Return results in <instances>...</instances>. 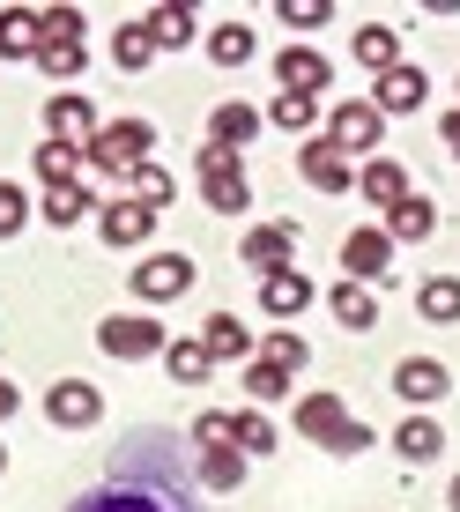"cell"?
<instances>
[{
  "label": "cell",
  "mask_w": 460,
  "mask_h": 512,
  "mask_svg": "<svg viewBox=\"0 0 460 512\" xmlns=\"http://www.w3.org/2000/svg\"><path fill=\"white\" fill-rule=\"evenodd\" d=\"M149 149H156V127L149 119H112V127H97L90 134V164L97 171H134V164H149Z\"/></svg>",
  "instance_id": "cell-1"
},
{
  "label": "cell",
  "mask_w": 460,
  "mask_h": 512,
  "mask_svg": "<svg viewBox=\"0 0 460 512\" xmlns=\"http://www.w3.org/2000/svg\"><path fill=\"white\" fill-rule=\"evenodd\" d=\"M201 193H208V208H216V216H245V201H253V186H245L238 156L216 149V141L201 149Z\"/></svg>",
  "instance_id": "cell-2"
},
{
  "label": "cell",
  "mask_w": 460,
  "mask_h": 512,
  "mask_svg": "<svg viewBox=\"0 0 460 512\" xmlns=\"http://www.w3.org/2000/svg\"><path fill=\"white\" fill-rule=\"evenodd\" d=\"M379 127H386V119H379V104H364V97H349V104H334V112H327V141H334V149H357V156H371V149H379Z\"/></svg>",
  "instance_id": "cell-3"
},
{
  "label": "cell",
  "mask_w": 460,
  "mask_h": 512,
  "mask_svg": "<svg viewBox=\"0 0 460 512\" xmlns=\"http://www.w3.org/2000/svg\"><path fill=\"white\" fill-rule=\"evenodd\" d=\"M97 349H104V357H119V364L164 357V327L141 320V312H134V320H104V327H97Z\"/></svg>",
  "instance_id": "cell-4"
},
{
  "label": "cell",
  "mask_w": 460,
  "mask_h": 512,
  "mask_svg": "<svg viewBox=\"0 0 460 512\" xmlns=\"http://www.w3.org/2000/svg\"><path fill=\"white\" fill-rule=\"evenodd\" d=\"M193 290V260L186 253H149L134 268V297L141 305H164V297H186Z\"/></svg>",
  "instance_id": "cell-5"
},
{
  "label": "cell",
  "mask_w": 460,
  "mask_h": 512,
  "mask_svg": "<svg viewBox=\"0 0 460 512\" xmlns=\"http://www.w3.org/2000/svg\"><path fill=\"white\" fill-rule=\"evenodd\" d=\"M342 268H349V282H394V238L386 231H349L342 238Z\"/></svg>",
  "instance_id": "cell-6"
},
{
  "label": "cell",
  "mask_w": 460,
  "mask_h": 512,
  "mask_svg": "<svg viewBox=\"0 0 460 512\" xmlns=\"http://www.w3.org/2000/svg\"><path fill=\"white\" fill-rule=\"evenodd\" d=\"M275 82H282V97H320L334 82V67H327V52H312V45H282Z\"/></svg>",
  "instance_id": "cell-7"
},
{
  "label": "cell",
  "mask_w": 460,
  "mask_h": 512,
  "mask_svg": "<svg viewBox=\"0 0 460 512\" xmlns=\"http://www.w3.org/2000/svg\"><path fill=\"white\" fill-rule=\"evenodd\" d=\"M45 416L60 423V431H90V423L104 416V394H97L90 379H60V386L45 394Z\"/></svg>",
  "instance_id": "cell-8"
},
{
  "label": "cell",
  "mask_w": 460,
  "mask_h": 512,
  "mask_svg": "<svg viewBox=\"0 0 460 512\" xmlns=\"http://www.w3.org/2000/svg\"><path fill=\"white\" fill-rule=\"evenodd\" d=\"M431 97V82H423V67H386L379 82H371V104H379V119H394V112H416V104Z\"/></svg>",
  "instance_id": "cell-9"
},
{
  "label": "cell",
  "mask_w": 460,
  "mask_h": 512,
  "mask_svg": "<svg viewBox=\"0 0 460 512\" xmlns=\"http://www.w3.org/2000/svg\"><path fill=\"white\" fill-rule=\"evenodd\" d=\"M97 231H104V245H149L156 208H141L134 193H127V201H104V208H97Z\"/></svg>",
  "instance_id": "cell-10"
},
{
  "label": "cell",
  "mask_w": 460,
  "mask_h": 512,
  "mask_svg": "<svg viewBox=\"0 0 460 512\" xmlns=\"http://www.w3.org/2000/svg\"><path fill=\"white\" fill-rule=\"evenodd\" d=\"M245 268H260V275H275V268H290V253H297V223H260V231H245Z\"/></svg>",
  "instance_id": "cell-11"
},
{
  "label": "cell",
  "mask_w": 460,
  "mask_h": 512,
  "mask_svg": "<svg viewBox=\"0 0 460 512\" xmlns=\"http://www.w3.org/2000/svg\"><path fill=\"white\" fill-rule=\"evenodd\" d=\"M297 171H305L320 193H349L357 186V171H349V156L334 149V141H305V149H297Z\"/></svg>",
  "instance_id": "cell-12"
},
{
  "label": "cell",
  "mask_w": 460,
  "mask_h": 512,
  "mask_svg": "<svg viewBox=\"0 0 460 512\" xmlns=\"http://www.w3.org/2000/svg\"><path fill=\"white\" fill-rule=\"evenodd\" d=\"M446 386L453 379H446V364H438V357H401V372H394V394L409 401V409H431Z\"/></svg>",
  "instance_id": "cell-13"
},
{
  "label": "cell",
  "mask_w": 460,
  "mask_h": 512,
  "mask_svg": "<svg viewBox=\"0 0 460 512\" xmlns=\"http://www.w3.org/2000/svg\"><path fill=\"white\" fill-rule=\"evenodd\" d=\"M45 134H52V141H75V149H90V134H97L90 97H45Z\"/></svg>",
  "instance_id": "cell-14"
},
{
  "label": "cell",
  "mask_w": 460,
  "mask_h": 512,
  "mask_svg": "<svg viewBox=\"0 0 460 512\" xmlns=\"http://www.w3.org/2000/svg\"><path fill=\"white\" fill-rule=\"evenodd\" d=\"M75 512H186V505L156 498V490H134V483H104L90 498H75Z\"/></svg>",
  "instance_id": "cell-15"
},
{
  "label": "cell",
  "mask_w": 460,
  "mask_h": 512,
  "mask_svg": "<svg viewBox=\"0 0 460 512\" xmlns=\"http://www.w3.org/2000/svg\"><path fill=\"white\" fill-rule=\"evenodd\" d=\"M357 186H364L371 208H401V201H409V171H401L394 156H371V164L357 171Z\"/></svg>",
  "instance_id": "cell-16"
},
{
  "label": "cell",
  "mask_w": 460,
  "mask_h": 512,
  "mask_svg": "<svg viewBox=\"0 0 460 512\" xmlns=\"http://www.w3.org/2000/svg\"><path fill=\"white\" fill-rule=\"evenodd\" d=\"M260 305H268L275 320H297V312L312 305V282L297 268H275V275H260Z\"/></svg>",
  "instance_id": "cell-17"
},
{
  "label": "cell",
  "mask_w": 460,
  "mask_h": 512,
  "mask_svg": "<svg viewBox=\"0 0 460 512\" xmlns=\"http://www.w3.org/2000/svg\"><path fill=\"white\" fill-rule=\"evenodd\" d=\"M201 342H208V357H216V364H238V357H253V334H245V320H238V312H208Z\"/></svg>",
  "instance_id": "cell-18"
},
{
  "label": "cell",
  "mask_w": 460,
  "mask_h": 512,
  "mask_svg": "<svg viewBox=\"0 0 460 512\" xmlns=\"http://www.w3.org/2000/svg\"><path fill=\"white\" fill-rule=\"evenodd\" d=\"M327 312H334V320H342V327H371V320H379V297H371V282H334V290H327Z\"/></svg>",
  "instance_id": "cell-19"
},
{
  "label": "cell",
  "mask_w": 460,
  "mask_h": 512,
  "mask_svg": "<svg viewBox=\"0 0 460 512\" xmlns=\"http://www.w3.org/2000/svg\"><path fill=\"white\" fill-rule=\"evenodd\" d=\"M38 45H45L38 15L30 8H0V60H38Z\"/></svg>",
  "instance_id": "cell-20"
},
{
  "label": "cell",
  "mask_w": 460,
  "mask_h": 512,
  "mask_svg": "<svg viewBox=\"0 0 460 512\" xmlns=\"http://www.w3.org/2000/svg\"><path fill=\"white\" fill-rule=\"evenodd\" d=\"M342 423H349L342 394H305V401H297V431L320 438V446H334V431H342Z\"/></svg>",
  "instance_id": "cell-21"
},
{
  "label": "cell",
  "mask_w": 460,
  "mask_h": 512,
  "mask_svg": "<svg viewBox=\"0 0 460 512\" xmlns=\"http://www.w3.org/2000/svg\"><path fill=\"white\" fill-rule=\"evenodd\" d=\"M394 453H401V461H438V453H446V431H438V423L431 416H401V431H394Z\"/></svg>",
  "instance_id": "cell-22"
},
{
  "label": "cell",
  "mask_w": 460,
  "mask_h": 512,
  "mask_svg": "<svg viewBox=\"0 0 460 512\" xmlns=\"http://www.w3.org/2000/svg\"><path fill=\"white\" fill-rule=\"evenodd\" d=\"M253 134H260V112H253V104H238V97L216 104V119H208V141H216V149H245Z\"/></svg>",
  "instance_id": "cell-23"
},
{
  "label": "cell",
  "mask_w": 460,
  "mask_h": 512,
  "mask_svg": "<svg viewBox=\"0 0 460 512\" xmlns=\"http://www.w3.org/2000/svg\"><path fill=\"white\" fill-rule=\"evenodd\" d=\"M431 231H438V208L423 201V193H409L401 208H386V238H394V245H416V238H431Z\"/></svg>",
  "instance_id": "cell-24"
},
{
  "label": "cell",
  "mask_w": 460,
  "mask_h": 512,
  "mask_svg": "<svg viewBox=\"0 0 460 512\" xmlns=\"http://www.w3.org/2000/svg\"><path fill=\"white\" fill-rule=\"evenodd\" d=\"M164 364H171V379H179V386H201L208 372H216V357H208L201 334H179V342H164Z\"/></svg>",
  "instance_id": "cell-25"
},
{
  "label": "cell",
  "mask_w": 460,
  "mask_h": 512,
  "mask_svg": "<svg viewBox=\"0 0 460 512\" xmlns=\"http://www.w3.org/2000/svg\"><path fill=\"white\" fill-rule=\"evenodd\" d=\"M416 312H423L431 327H453V320H460V275H431V282L416 290Z\"/></svg>",
  "instance_id": "cell-26"
},
{
  "label": "cell",
  "mask_w": 460,
  "mask_h": 512,
  "mask_svg": "<svg viewBox=\"0 0 460 512\" xmlns=\"http://www.w3.org/2000/svg\"><path fill=\"white\" fill-rule=\"evenodd\" d=\"M112 60L127 67V75H141V67L156 60V30H149V15H141V23H119V30H112Z\"/></svg>",
  "instance_id": "cell-27"
},
{
  "label": "cell",
  "mask_w": 460,
  "mask_h": 512,
  "mask_svg": "<svg viewBox=\"0 0 460 512\" xmlns=\"http://www.w3.org/2000/svg\"><path fill=\"white\" fill-rule=\"evenodd\" d=\"M127 179H134V201H141V208H156V216H164V208L179 201V179H171V171L156 164V156H149V164H134Z\"/></svg>",
  "instance_id": "cell-28"
},
{
  "label": "cell",
  "mask_w": 460,
  "mask_h": 512,
  "mask_svg": "<svg viewBox=\"0 0 460 512\" xmlns=\"http://www.w3.org/2000/svg\"><path fill=\"white\" fill-rule=\"evenodd\" d=\"M357 60L371 67V75H386V67H401V38H394L386 23H364V30H357Z\"/></svg>",
  "instance_id": "cell-29"
},
{
  "label": "cell",
  "mask_w": 460,
  "mask_h": 512,
  "mask_svg": "<svg viewBox=\"0 0 460 512\" xmlns=\"http://www.w3.org/2000/svg\"><path fill=\"white\" fill-rule=\"evenodd\" d=\"M30 164H38V179H45V186H67V179H75V164H82V149H75V141H52V134H45Z\"/></svg>",
  "instance_id": "cell-30"
},
{
  "label": "cell",
  "mask_w": 460,
  "mask_h": 512,
  "mask_svg": "<svg viewBox=\"0 0 460 512\" xmlns=\"http://www.w3.org/2000/svg\"><path fill=\"white\" fill-rule=\"evenodd\" d=\"M82 216H90V193H82V179L45 186V223H52V231H67V223H82Z\"/></svg>",
  "instance_id": "cell-31"
},
{
  "label": "cell",
  "mask_w": 460,
  "mask_h": 512,
  "mask_svg": "<svg viewBox=\"0 0 460 512\" xmlns=\"http://www.w3.org/2000/svg\"><path fill=\"white\" fill-rule=\"evenodd\" d=\"M230 446L253 461V453H275V423L260 416V409H245V416H230Z\"/></svg>",
  "instance_id": "cell-32"
},
{
  "label": "cell",
  "mask_w": 460,
  "mask_h": 512,
  "mask_svg": "<svg viewBox=\"0 0 460 512\" xmlns=\"http://www.w3.org/2000/svg\"><path fill=\"white\" fill-rule=\"evenodd\" d=\"M208 60H216V67H245V60H253V30H245V23H223L216 38H208Z\"/></svg>",
  "instance_id": "cell-33"
},
{
  "label": "cell",
  "mask_w": 460,
  "mask_h": 512,
  "mask_svg": "<svg viewBox=\"0 0 460 512\" xmlns=\"http://www.w3.org/2000/svg\"><path fill=\"white\" fill-rule=\"evenodd\" d=\"M82 60H90L82 45H60V38H45V45H38V67H45L52 82H75V75H82Z\"/></svg>",
  "instance_id": "cell-34"
},
{
  "label": "cell",
  "mask_w": 460,
  "mask_h": 512,
  "mask_svg": "<svg viewBox=\"0 0 460 512\" xmlns=\"http://www.w3.org/2000/svg\"><path fill=\"white\" fill-rule=\"evenodd\" d=\"M201 483L208 490H238L245 483V453L230 446V453H201Z\"/></svg>",
  "instance_id": "cell-35"
},
{
  "label": "cell",
  "mask_w": 460,
  "mask_h": 512,
  "mask_svg": "<svg viewBox=\"0 0 460 512\" xmlns=\"http://www.w3.org/2000/svg\"><path fill=\"white\" fill-rule=\"evenodd\" d=\"M268 119H275L282 134H312V119H320V104H312V97H275V104H268Z\"/></svg>",
  "instance_id": "cell-36"
},
{
  "label": "cell",
  "mask_w": 460,
  "mask_h": 512,
  "mask_svg": "<svg viewBox=\"0 0 460 512\" xmlns=\"http://www.w3.org/2000/svg\"><path fill=\"white\" fill-rule=\"evenodd\" d=\"M245 394H253V401H282V394H290V372H282V364H268V357L245 364Z\"/></svg>",
  "instance_id": "cell-37"
},
{
  "label": "cell",
  "mask_w": 460,
  "mask_h": 512,
  "mask_svg": "<svg viewBox=\"0 0 460 512\" xmlns=\"http://www.w3.org/2000/svg\"><path fill=\"white\" fill-rule=\"evenodd\" d=\"M149 30H156V52H179V45L193 38V15H186V8H156Z\"/></svg>",
  "instance_id": "cell-38"
},
{
  "label": "cell",
  "mask_w": 460,
  "mask_h": 512,
  "mask_svg": "<svg viewBox=\"0 0 460 512\" xmlns=\"http://www.w3.org/2000/svg\"><path fill=\"white\" fill-rule=\"evenodd\" d=\"M38 30H45V38H60V45H82V8H45Z\"/></svg>",
  "instance_id": "cell-39"
},
{
  "label": "cell",
  "mask_w": 460,
  "mask_h": 512,
  "mask_svg": "<svg viewBox=\"0 0 460 512\" xmlns=\"http://www.w3.org/2000/svg\"><path fill=\"white\" fill-rule=\"evenodd\" d=\"M193 446H201V453H230V416L208 409L201 423H193Z\"/></svg>",
  "instance_id": "cell-40"
},
{
  "label": "cell",
  "mask_w": 460,
  "mask_h": 512,
  "mask_svg": "<svg viewBox=\"0 0 460 512\" xmlns=\"http://www.w3.org/2000/svg\"><path fill=\"white\" fill-rule=\"evenodd\" d=\"M268 364H282V372H305V364H312V349L297 342V334H268Z\"/></svg>",
  "instance_id": "cell-41"
},
{
  "label": "cell",
  "mask_w": 460,
  "mask_h": 512,
  "mask_svg": "<svg viewBox=\"0 0 460 512\" xmlns=\"http://www.w3.org/2000/svg\"><path fill=\"white\" fill-rule=\"evenodd\" d=\"M327 15H334L327 0H282V23H290V30H320Z\"/></svg>",
  "instance_id": "cell-42"
},
{
  "label": "cell",
  "mask_w": 460,
  "mask_h": 512,
  "mask_svg": "<svg viewBox=\"0 0 460 512\" xmlns=\"http://www.w3.org/2000/svg\"><path fill=\"white\" fill-rule=\"evenodd\" d=\"M23 223H30V201H23L15 186H0V238H15Z\"/></svg>",
  "instance_id": "cell-43"
},
{
  "label": "cell",
  "mask_w": 460,
  "mask_h": 512,
  "mask_svg": "<svg viewBox=\"0 0 460 512\" xmlns=\"http://www.w3.org/2000/svg\"><path fill=\"white\" fill-rule=\"evenodd\" d=\"M364 446H371V423H357V416H349L342 431H334V446H327V453H342V461H349V453H364Z\"/></svg>",
  "instance_id": "cell-44"
},
{
  "label": "cell",
  "mask_w": 460,
  "mask_h": 512,
  "mask_svg": "<svg viewBox=\"0 0 460 512\" xmlns=\"http://www.w3.org/2000/svg\"><path fill=\"white\" fill-rule=\"evenodd\" d=\"M438 134H446V149L460 156V112H446V127H438Z\"/></svg>",
  "instance_id": "cell-45"
},
{
  "label": "cell",
  "mask_w": 460,
  "mask_h": 512,
  "mask_svg": "<svg viewBox=\"0 0 460 512\" xmlns=\"http://www.w3.org/2000/svg\"><path fill=\"white\" fill-rule=\"evenodd\" d=\"M15 401H23V394H15V386L0 379V416H15Z\"/></svg>",
  "instance_id": "cell-46"
},
{
  "label": "cell",
  "mask_w": 460,
  "mask_h": 512,
  "mask_svg": "<svg viewBox=\"0 0 460 512\" xmlns=\"http://www.w3.org/2000/svg\"><path fill=\"white\" fill-rule=\"evenodd\" d=\"M446 498H453V512H460V475H453V490H446Z\"/></svg>",
  "instance_id": "cell-47"
},
{
  "label": "cell",
  "mask_w": 460,
  "mask_h": 512,
  "mask_svg": "<svg viewBox=\"0 0 460 512\" xmlns=\"http://www.w3.org/2000/svg\"><path fill=\"white\" fill-rule=\"evenodd\" d=\"M0 468H8V446H0Z\"/></svg>",
  "instance_id": "cell-48"
}]
</instances>
